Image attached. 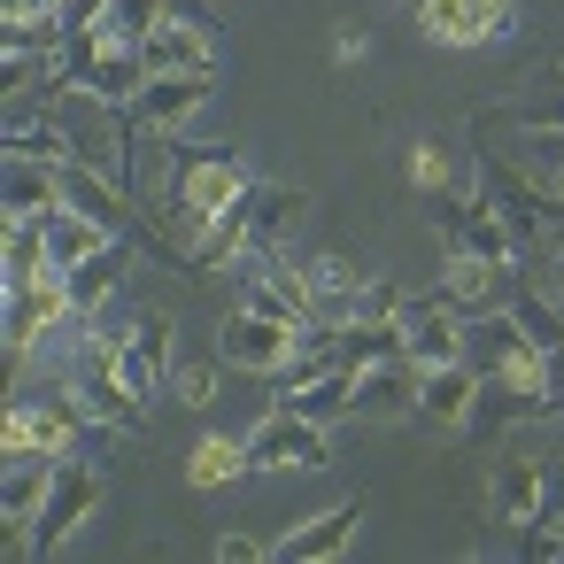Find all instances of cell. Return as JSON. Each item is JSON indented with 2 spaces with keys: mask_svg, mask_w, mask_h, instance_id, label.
<instances>
[{
  "mask_svg": "<svg viewBox=\"0 0 564 564\" xmlns=\"http://www.w3.org/2000/svg\"><path fill=\"white\" fill-rule=\"evenodd\" d=\"M63 394H70V402H78L94 425H140V410H148V402L124 387V371H117V364H101L94 348H86V364L63 379Z\"/></svg>",
  "mask_w": 564,
  "mask_h": 564,
  "instance_id": "12",
  "label": "cell"
},
{
  "mask_svg": "<svg viewBox=\"0 0 564 564\" xmlns=\"http://www.w3.org/2000/svg\"><path fill=\"white\" fill-rule=\"evenodd\" d=\"M63 325H78V302H70V279L63 271H40V279H24V286H9V356L24 364L47 333H63Z\"/></svg>",
  "mask_w": 564,
  "mask_h": 564,
  "instance_id": "5",
  "label": "cell"
},
{
  "mask_svg": "<svg viewBox=\"0 0 564 564\" xmlns=\"http://www.w3.org/2000/svg\"><path fill=\"white\" fill-rule=\"evenodd\" d=\"M171 333H178V325H171L163 310H148V317L132 325V340H124V364H117V371H124V387H132L140 402H155L163 379H171Z\"/></svg>",
  "mask_w": 564,
  "mask_h": 564,
  "instance_id": "17",
  "label": "cell"
},
{
  "mask_svg": "<svg viewBox=\"0 0 564 564\" xmlns=\"http://www.w3.org/2000/svg\"><path fill=\"white\" fill-rule=\"evenodd\" d=\"M525 178H533V194L549 202V217H564V132H525V155H510Z\"/></svg>",
  "mask_w": 564,
  "mask_h": 564,
  "instance_id": "26",
  "label": "cell"
},
{
  "mask_svg": "<svg viewBox=\"0 0 564 564\" xmlns=\"http://www.w3.org/2000/svg\"><path fill=\"white\" fill-rule=\"evenodd\" d=\"M502 310L518 317V333H525V340H541L549 356H564V302H556L549 286H525V279H518Z\"/></svg>",
  "mask_w": 564,
  "mask_h": 564,
  "instance_id": "25",
  "label": "cell"
},
{
  "mask_svg": "<svg viewBox=\"0 0 564 564\" xmlns=\"http://www.w3.org/2000/svg\"><path fill=\"white\" fill-rule=\"evenodd\" d=\"M209 94H217V70H171V78H148V86H140L132 117H140L148 132L178 140V132H186V124L209 109Z\"/></svg>",
  "mask_w": 564,
  "mask_h": 564,
  "instance_id": "8",
  "label": "cell"
},
{
  "mask_svg": "<svg viewBox=\"0 0 564 564\" xmlns=\"http://www.w3.org/2000/svg\"><path fill=\"white\" fill-rule=\"evenodd\" d=\"M70 279V302H78V325H94V317H109V294H117V279H124V240L117 248H101V256H86L78 271H63Z\"/></svg>",
  "mask_w": 564,
  "mask_h": 564,
  "instance_id": "23",
  "label": "cell"
},
{
  "mask_svg": "<svg viewBox=\"0 0 564 564\" xmlns=\"http://www.w3.org/2000/svg\"><path fill=\"white\" fill-rule=\"evenodd\" d=\"M248 256H256V217H248V202H232L186 240V279H217L225 263H248Z\"/></svg>",
  "mask_w": 564,
  "mask_h": 564,
  "instance_id": "14",
  "label": "cell"
},
{
  "mask_svg": "<svg viewBox=\"0 0 564 564\" xmlns=\"http://www.w3.org/2000/svg\"><path fill=\"white\" fill-rule=\"evenodd\" d=\"M256 194V171L232 155V148H202V155H178V186H171V209H163V240H194L217 209L248 202Z\"/></svg>",
  "mask_w": 564,
  "mask_h": 564,
  "instance_id": "1",
  "label": "cell"
},
{
  "mask_svg": "<svg viewBox=\"0 0 564 564\" xmlns=\"http://www.w3.org/2000/svg\"><path fill=\"white\" fill-rule=\"evenodd\" d=\"M240 310H263L279 325H317V286H310V271L256 248V263H240Z\"/></svg>",
  "mask_w": 564,
  "mask_h": 564,
  "instance_id": "4",
  "label": "cell"
},
{
  "mask_svg": "<svg viewBox=\"0 0 564 564\" xmlns=\"http://www.w3.org/2000/svg\"><path fill=\"white\" fill-rule=\"evenodd\" d=\"M525 286H549V294L564 302V240L549 248V263H541V271H525Z\"/></svg>",
  "mask_w": 564,
  "mask_h": 564,
  "instance_id": "38",
  "label": "cell"
},
{
  "mask_svg": "<svg viewBox=\"0 0 564 564\" xmlns=\"http://www.w3.org/2000/svg\"><path fill=\"white\" fill-rule=\"evenodd\" d=\"M0 263H9V271H0L9 286L55 271V263H47V217H9V248H0Z\"/></svg>",
  "mask_w": 564,
  "mask_h": 564,
  "instance_id": "29",
  "label": "cell"
},
{
  "mask_svg": "<svg viewBox=\"0 0 564 564\" xmlns=\"http://www.w3.org/2000/svg\"><path fill=\"white\" fill-rule=\"evenodd\" d=\"M55 9H70V0H55Z\"/></svg>",
  "mask_w": 564,
  "mask_h": 564,
  "instance_id": "40",
  "label": "cell"
},
{
  "mask_svg": "<svg viewBox=\"0 0 564 564\" xmlns=\"http://www.w3.org/2000/svg\"><path fill=\"white\" fill-rule=\"evenodd\" d=\"M248 217H256V248H279V240L310 217V194H302V186H263V178H256Z\"/></svg>",
  "mask_w": 564,
  "mask_h": 564,
  "instance_id": "24",
  "label": "cell"
},
{
  "mask_svg": "<svg viewBox=\"0 0 564 564\" xmlns=\"http://www.w3.org/2000/svg\"><path fill=\"white\" fill-rule=\"evenodd\" d=\"M194 487H225V479H240L248 471V441H225V433H209L202 448H194Z\"/></svg>",
  "mask_w": 564,
  "mask_h": 564,
  "instance_id": "31",
  "label": "cell"
},
{
  "mask_svg": "<svg viewBox=\"0 0 564 564\" xmlns=\"http://www.w3.org/2000/svg\"><path fill=\"white\" fill-rule=\"evenodd\" d=\"M541 495H549V464L541 456H502L495 464V487H487V502H495V518L502 525H533L541 518Z\"/></svg>",
  "mask_w": 564,
  "mask_h": 564,
  "instance_id": "19",
  "label": "cell"
},
{
  "mask_svg": "<svg viewBox=\"0 0 564 564\" xmlns=\"http://www.w3.org/2000/svg\"><path fill=\"white\" fill-rule=\"evenodd\" d=\"M541 518L564 525V471H549V495H541Z\"/></svg>",
  "mask_w": 564,
  "mask_h": 564,
  "instance_id": "39",
  "label": "cell"
},
{
  "mask_svg": "<svg viewBox=\"0 0 564 564\" xmlns=\"http://www.w3.org/2000/svg\"><path fill=\"white\" fill-rule=\"evenodd\" d=\"M356 533H364V502H333V510L302 518L286 541H271V556L279 564H333V556L356 549Z\"/></svg>",
  "mask_w": 564,
  "mask_h": 564,
  "instance_id": "11",
  "label": "cell"
},
{
  "mask_svg": "<svg viewBox=\"0 0 564 564\" xmlns=\"http://www.w3.org/2000/svg\"><path fill=\"white\" fill-rule=\"evenodd\" d=\"M101 502H109L101 471H94V464H78V456H63V464H55V495H47V510L32 518V556L70 549V533H78V525H86Z\"/></svg>",
  "mask_w": 564,
  "mask_h": 564,
  "instance_id": "3",
  "label": "cell"
},
{
  "mask_svg": "<svg viewBox=\"0 0 564 564\" xmlns=\"http://www.w3.org/2000/svg\"><path fill=\"white\" fill-rule=\"evenodd\" d=\"M140 63H148V78H171V70H217V40H209V24H194V17H163L148 40H140Z\"/></svg>",
  "mask_w": 564,
  "mask_h": 564,
  "instance_id": "13",
  "label": "cell"
},
{
  "mask_svg": "<svg viewBox=\"0 0 564 564\" xmlns=\"http://www.w3.org/2000/svg\"><path fill=\"white\" fill-rule=\"evenodd\" d=\"M479 364L464 356V364H441V371H425V387H417V417H433V425H471V410H479Z\"/></svg>",
  "mask_w": 564,
  "mask_h": 564,
  "instance_id": "20",
  "label": "cell"
},
{
  "mask_svg": "<svg viewBox=\"0 0 564 564\" xmlns=\"http://www.w3.org/2000/svg\"><path fill=\"white\" fill-rule=\"evenodd\" d=\"M402 171H410V186H425V194H448V186H471V178H456V171H448V155H441V140H410V155H402Z\"/></svg>",
  "mask_w": 564,
  "mask_h": 564,
  "instance_id": "32",
  "label": "cell"
},
{
  "mask_svg": "<svg viewBox=\"0 0 564 564\" xmlns=\"http://www.w3.org/2000/svg\"><path fill=\"white\" fill-rule=\"evenodd\" d=\"M55 464L63 456H9V479H0V525H24L32 533V518L55 495Z\"/></svg>",
  "mask_w": 564,
  "mask_h": 564,
  "instance_id": "21",
  "label": "cell"
},
{
  "mask_svg": "<svg viewBox=\"0 0 564 564\" xmlns=\"http://www.w3.org/2000/svg\"><path fill=\"white\" fill-rule=\"evenodd\" d=\"M163 17H171V0H117V9H109V24H117L124 40H148Z\"/></svg>",
  "mask_w": 564,
  "mask_h": 564,
  "instance_id": "35",
  "label": "cell"
},
{
  "mask_svg": "<svg viewBox=\"0 0 564 564\" xmlns=\"http://www.w3.org/2000/svg\"><path fill=\"white\" fill-rule=\"evenodd\" d=\"M387 356H402V325H387V317H340V364L348 371H371Z\"/></svg>",
  "mask_w": 564,
  "mask_h": 564,
  "instance_id": "27",
  "label": "cell"
},
{
  "mask_svg": "<svg viewBox=\"0 0 564 564\" xmlns=\"http://www.w3.org/2000/svg\"><path fill=\"white\" fill-rule=\"evenodd\" d=\"M78 402L63 394V402H17L9 410V425H0V448L9 456H70V433H78Z\"/></svg>",
  "mask_w": 564,
  "mask_h": 564,
  "instance_id": "10",
  "label": "cell"
},
{
  "mask_svg": "<svg viewBox=\"0 0 564 564\" xmlns=\"http://www.w3.org/2000/svg\"><path fill=\"white\" fill-rule=\"evenodd\" d=\"M117 240H124V232L101 225V217H86V209L47 217V263H55V271H78L86 256H101V248H117Z\"/></svg>",
  "mask_w": 564,
  "mask_h": 564,
  "instance_id": "22",
  "label": "cell"
},
{
  "mask_svg": "<svg viewBox=\"0 0 564 564\" xmlns=\"http://www.w3.org/2000/svg\"><path fill=\"white\" fill-rule=\"evenodd\" d=\"M286 410H302L310 425H340V417H356V371H325L317 387H302V394H279Z\"/></svg>",
  "mask_w": 564,
  "mask_h": 564,
  "instance_id": "28",
  "label": "cell"
},
{
  "mask_svg": "<svg viewBox=\"0 0 564 564\" xmlns=\"http://www.w3.org/2000/svg\"><path fill=\"white\" fill-rule=\"evenodd\" d=\"M402 348L417 356V371H441V364H464L471 356V317L456 310V302H410V317H402Z\"/></svg>",
  "mask_w": 564,
  "mask_h": 564,
  "instance_id": "9",
  "label": "cell"
},
{
  "mask_svg": "<svg viewBox=\"0 0 564 564\" xmlns=\"http://www.w3.org/2000/svg\"><path fill=\"white\" fill-rule=\"evenodd\" d=\"M441 302H456L464 317H487V310H502L510 302V263H487V256H448V271H441Z\"/></svg>",
  "mask_w": 564,
  "mask_h": 564,
  "instance_id": "16",
  "label": "cell"
},
{
  "mask_svg": "<svg viewBox=\"0 0 564 564\" xmlns=\"http://www.w3.org/2000/svg\"><path fill=\"white\" fill-rule=\"evenodd\" d=\"M502 124H518V132H564V94H533V101L502 109Z\"/></svg>",
  "mask_w": 564,
  "mask_h": 564,
  "instance_id": "34",
  "label": "cell"
},
{
  "mask_svg": "<svg viewBox=\"0 0 564 564\" xmlns=\"http://www.w3.org/2000/svg\"><path fill=\"white\" fill-rule=\"evenodd\" d=\"M263 556H271V549H263L256 533H225V541H217V564H263Z\"/></svg>",
  "mask_w": 564,
  "mask_h": 564,
  "instance_id": "37",
  "label": "cell"
},
{
  "mask_svg": "<svg viewBox=\"0 0 564 564\" xmlns=\"http://www.w3.org/2000/svg\"><path fill=\"white\" fill-rule=\"evenodd\" d=\"M417 387H425V371H417V356L402 348V356L356 371V417H410V410H417Z\"/></svg>",
  "mask_w": 564,
  "mask_h": 564,
  "instance_id": "15",
  "label": "cell"
},
{
  "mask_svg": "<svg viewBox=\"0 0 564 564\" xmlns=\"http://www.w3.org/2000/svg\"><path fill=\"white\" fill-rule=\"evenodd\" d=\"M171 379H178V402L186 410H209L217 402V364H178Z\"/></svg>",
  "mask_w": 564,
  "mask_h": 564,
  "instance_id": "36",
  "label": "cell"
},
{
  "mask_svg": "<svg viewBox=\"0 0 564 564\" xmlns=\"http://www.w3.org/2000/svg\"><path fill=\"white\" fill-rule=\"evenodd\" d=\"M417 24L441 47H495L518 32V0H417Z\"/></svg>",
  "mask_w": 564,
  "mask_h": 564,
  "instance_id": "7",
  "label": "cell"
},
{
  "mask_svg": "<svg viewBox=\"0 0 564 564\" xmlns=\"http://www.w3.org/2000/svg\"><path fill=\"white\" fill-rule=\"evenodd\" d=\"M302 340H310V325H279V317H263V310H232L217 356H225L232 371H263V379H279L286 356H294Z\"/></svg>",
  "mask_w": 564,
  "mask_h": 564,
  "instance_id": "6",
  "label": "cell"
},
{
  "mask_svg": "<svg viewBox=\"0 0 564 564\" xmlns=\"http://www.w3.org/2000/svg\"><path fill=\"white\" fill-rule=\"evenodd\" d=\"M348 317H387V325H402V317H410V294L387 286V279H364V294L348 302Z\"/></svg>",
  "mask_w": 564,
  "mask_h": 564,
  "instance_id": "33",
  "label": "cell"
},
{
  "mask_svg": "<svg viewBox=\"0 0 564 564\" xmlns=\"http://www.w3.org/2000/svg\"><path fill=\"white\" fill-rule=\"evenodd\" d=\"M325 464H333V425H310L286 402L248 433V471H325Z\"/></svg>",
  "mask_w": 564,
  "mask_h": 564,
  "instance_id": "2",
  "label": "cell"
},
{
  "mask_svg": "<svg viewBox=\"0 0 564 564\" xmlns=\"http://www.w3.org/2000/svg\"><path fill=\"white\" fill-rule=\"evenodd\" d=\"M302 271H310V286H317V310H325L333 325L348 317V302H356V294H364V279H371V271H356L348 256H317V263H302Z\"/></svg>",
  "mask_w": 564,
  "mask_h": 564,
  "instance_id": "30",
  "label": "cell"
},
{
  "mask_svg": "<svg viewBox=\"0 0 564 564\" xmlns=\"http://www.w3.org/2000/svg\"><path fill=\"white\" fill-rule=\"evenodd\" d=\"M70 194H63V163H32V155H9V186H0V217H63Z\"/></svg>",
  "mask_w": 564,
  "mask_h": 564,
  "instance_id": "18",
  "label": "cell"
}]
</instances>
